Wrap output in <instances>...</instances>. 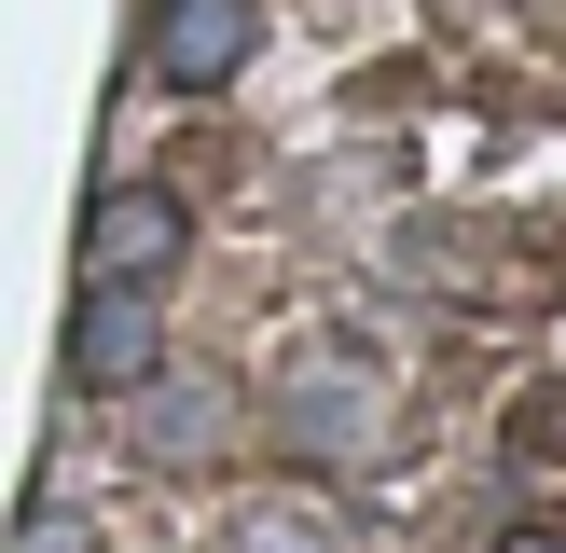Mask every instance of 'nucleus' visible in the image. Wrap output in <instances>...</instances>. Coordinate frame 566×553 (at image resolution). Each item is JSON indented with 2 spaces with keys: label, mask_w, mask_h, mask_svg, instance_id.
Returning <instances> with one entry per match:
<instances>
[{
  "label": "nucleus",
  "mask_w": 566,
  "mask_h": 553,
  "mask_svg": "<svg viewBox=\"0 0 566 553\" xmlns=\"http://www.w3.org/2000/svg\"><path fill=\"white\" fill-rule=\"evenodd\" d=\"M249 42H263V0H153V83H180V97L235 83Z\"/></svg>",
  "instance_id": "obj_1"
},
{
  "label": "nucleus",
  "mask_w": 566,
  "mask_h": 553,
  "mask_svg": "<svg viewBox=\"0 0 566 553\" xmlns=\"http://www.w3.org/2000/svg\"><path fill=\"white\" fill-rule=\"evenodd\" d=\"M166 263H180V194L111 180L97 208H83V276H125V291H153Z\"/></svg>",
  "instance_id": "obj_2"
},
{
  "label": "nucleus",
  "mask_w": 566,
  "mask_h": 553,
  "mask_svg": "<svg viewBox=\"0 0 566 553\" xmlns=\"http://www.w3.org/2000/svg\"><path fill=\"white\" fill-rule=\"evenodd\" d=\"M153 359H166L153 291H125V276H83V304H70V374H83V387H138Z\"/></svg>",
  "instance_id": "obj_3"
},
{
  "label": "nucleus",
  "mask_w": 566,
  "mask_h": 553,
  "mask_svg": "<svg viewBox=\"0 0 566 553\" xmlns=\"http://www.w3.org/2000/svg\"><path fill=\"white\" fill-rule=\"evenodd\" d=\"M221 429H235L221 387H153V401H138V442H153V457H208Z\"/></svg>",
  "instance_id": "obj_4"
},
{
  "label": "nucleus",
  "mask_w": 566,
  "mask_h": 553,
  "mask_svg": "<svg viewBox=\"0 0 566 553\" xmlns=\"http://www.w3.org/2000/svg\"><path fill=\"white\" fill-rule=\"evenodd\" d=\"M14 553H83V525H28V540Z\"/></svg>",
  "instance_id": "obj_5"
}]
</instances>
